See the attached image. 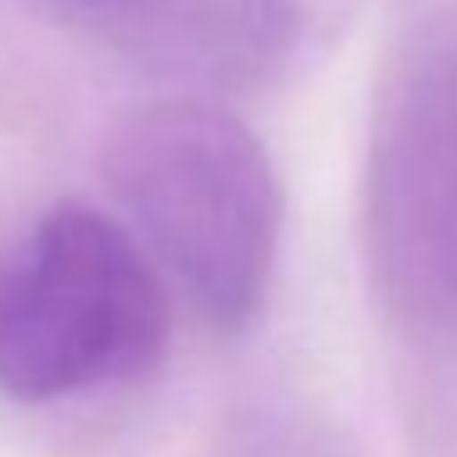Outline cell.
<instances>
[{"mask_svg":"<svg viewBox=\"0 0 457 457\" xmlns=\"http://www.w3.org/2000/svg\"><path fill=\"white\" fill-rule=\"evenodd\" d=\"M374 290L408 335L457 329V40L418 54L369 148Z\"/></svg>","mask_w":457,"mask_h":457,"instance_id":"cell-3","label":"cell"},{"mask_svg":"<svg viewBox=\"0 0 457 457\" xmlns=\"http://www.w3.org/2000/svg\"><path fill=\"white\" fill-rule=\"evenodd\" d=\"M104 182L119 221L212 329H246L280 251V178L261 138L202 99H158L113 123Z\"/></svg>","mask_w":457,"mask_h":457,"instance_id":"cell-1","label":"cell"},{"mask_svg":"<svg viewBox=\"0 0 457 457\" xmlns=\"http://www.w3.org/2000/svg\"><path fill=\"white\" fill-rule=\"evenodd\" d=\"M172 290L119 217L54 207L0 251V394L54 403L158 364Z\"/></svg>","mask_w":457,"mask_h":457,"instance_id":"cell-2","label":"cell"},{"mask_svg":"<svg viewBox=\"0 0 457 457\" xmlns=\"http://www.w3.org/2000/svg\"><path fill=\"white\" fill-rule=\"evenodd\" d=\"M45 15L70 25H89V30H148L162 25L182 0H30Z\"/></svg>","mask_w":457,"mask_h":457,"instance_id":"cell-4","label":"cell"}]
</instances>
